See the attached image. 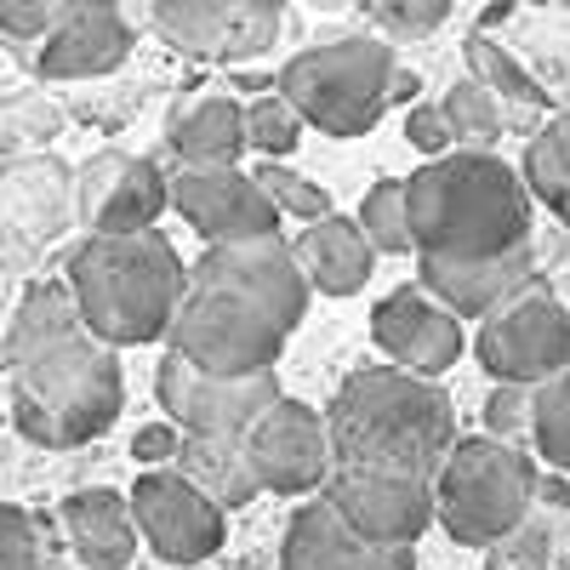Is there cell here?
<instances>
[{
  "label": "cell",
  "mask_w": 570,
  "mask_h": 570,
  "mask_svg": "<svg viewBox=\"0 0 570 570\" xmlns=\"http://www.w3.org/2000/svg\"><path fill=\"white\" fill-rule=\"evenodd\" d=\"M485 440H497V445L531 440V389H508V383L491 389V400H485Z\"/></svg>",
  "instance_id": "37"
},
{
  "label": "cell",
  "mask_w": 570,
  "mask_h": 570,
  "mask_svg": "<svg viewBox=\"0 0 570 570\" xmlns=\"http://www.w3.org/2000/svg\"><path fill=\"white\" fill-rule=\"evenodd\" d=\"M376 553L383 548H365L343 519L325 508V497H314L292 513V525H285L279 570H376Z\"/></svg>",
  "instance_id": "23"
},
{
  "label": "cell",
  "mask_w": 570,
  "mask_h": 570,
  "mask_svg": "<svg viewBox=\"0 0 570 570\" xmlns=\"http://www.w3.org/2000/svg\"><path fill=\"white\" fill-rule=\"evenodd\" d=\"M0 570H46V525L12 502H0Z\"/></svg>",
  "instance_id": "36"
},
{
  "label": "cell",
  "mask_w": 570,
  "mask_h": 570,
  "mask_svg": "<svg viewBox=\"0 0 570 570\" xmlns=\"http://www.w3.org/2000/svg\"><path fill=\"white\" fill-rule=\"evenodd\" d=\"M440 120L451 131V149H468V155H491V142L502 131H531L525 120H513L485 86L473 80H451V91L440 98Z\"/></svg>",
  "instance_id": "27"
},
{
  "label": "cell",
  "mask_w": 570,
  "mask_h": 570,
  "mask_svg": "<svg viewBox=\"0 0 570 570\" xmlns=\"http://www.w3.org/2000/svg\"><path fill=\"white\" fill-rule=\"evenodd\" d=\"M570 548V513H548V508H531L525 525H519L508 542H497V570H553L559 553Z\"/></svg>",
  "instance_id": "29"
},
{
  "label": "cell",
  "mask_w": 570,
  "mask_h": 570,
  "mask_svg": "<svg viewBox=\"0 0 570 570\" xmlns=\"http://www.w3.org/2000/svg\"><path fill=\"white\" fill-rule=\"evenodd\" d=\"M240 456L252 468L257 491L274 497H320V485L331 480V445H325V416L292 394H279L274 405H263L252 416V428L240 434Z\"/></svg>",
  "instance_id": "10"
},
{
  "label": "cell",
  "mask_w": 570,
  "mask_h": 570,
  "mask_svg": "<svg viewBox=\"0 0 570 570\" xmlns=\"http://www.w3.org/2000/svg\"><path fill=\"white\" fill-rule=\"evenodd\" d=\"M320 497L365 548H416V537L434 525V491L428 480H405V473L331 468Z\"/></svg>",
  "instance_id": "12"
},
{
  "label": "cell",
  "mask_w": 570,
  "mask_h": 570,
  "mask_svg": "<svg viewBox=\"0 0 570 570\" xmlns=\"http://www.w3.org/2000/svg\"><path fill=\"white\" fill-rule=\"evenodd\" d=\"M320 416H325L331 468L405 473V480H434L445 451L462 440L451 394L394 365L348 371Z\"/></svg>",
  "instance_id": "3"
},
{
  "label": "cell",
  "mask_w": 570,
  "mask_h": 570,
  "mask_svg": "<svg viewBox=\"0 0 570 570\" xmlns=\"http://www.w3.org/2000/svg\"><path fill=\"white\" fill-rule=\"evenodd\" d=\"M0 223L40 257L75 228V171L58 155L0 160Z\"/></svg>",
  "instance_id": "18"
},
{
  "label": "cell",
  "mask_w": 570,
  "mask_h": 570,
  "mask_svg": "<svg viewBox=\"0 0 570 570\" xmlns=\"http://www.w3.org/2000/svg\"><path fill=\"white\" fill-rule=\"evenodd\" d=\"M376 29H389V35H428V29H440L451 18L445 0H411V7H371L365 12Z\"/></svg>",
  "instance_id": "38"
},
{
  "label": "cell",
  "mask_w": 570,
  "mask_h": 570,
  "mask_svg": "<svg viewBox=\"0 0 570 570\" xmlns=\"http://www.w3.org/2000/svg\"><path fill=\"white\" fill-rule=\"evenodd\" d=\"M29 268H35V252L18 240V234H12L7 223H0V292H7L12 279H23Z\"/></svg>",
  "instance_id": "41"
},
{
  "label": "cell",
  "mask_w": 570,
  "mask_h": 570,
  "mask_svg": "<svg viewBox=\"0 0 570 570\" xmlns=\"http://www.w3.org/2000/svg\"><path fill=\"white\" fill-rule=\"evenodd\" d=\"M166 212H177L206 246H234V240H263L279 234L274 206L240 166H177L166 177Z\"/></svg>",
  "instance_id": "13"
},
{
  "label": "cell",
  "mask_w": 570,
  "mask_h": 570,
  "mask_svg": "<svg viewBox=\"0 0 570 570\" xmlns=\"http://www.w3.org/2000/svg\"><path fill=\"white\" fill-rule=\"evenodd\" d=\"M400 69L394 40L383 35H337L325 46H303L274 75V91L303 126L325 137H365L389 109V75Z\"/></svg>",
  "instance_id": "6"
},
{
  "label": "cell",
  "mask_w": 570,
  "mask_h": 570,
  "mask_svg": "<svg viewBox=\"0 0 570 570\" xmlns=\"http://www.w3.org/2000/svg\"><path fill=\"white\" fill-rule=\"evenodd\" d=\"M416 86H422L416 69H394L389 75V104H416Z\"/></svg>",
  "instance_id": "42"
},
{
  "label": "cell",
  "mask_w": 570,
  "mask_h": 570,
  "mask_svg": "<svg viewBox=\"0 0 570 570\" xmlns=\"http://www.w3.org/2000/svg\"><path fill=\"white\" fill-rule=\"evenodd\" d=\"M292 257H297V268L308 279V292H320V297H354V292H365V279L376 268V252L365 246V234L354 228V217H337V212L308 223L292 240Z\"/></svg>",
  "instance_id": "22"
},
{
  "label": "cell",
  "mask_w": 570,
  "mask_h": 570,
  "mask_svg": "<svg viewBox=\"0 0 570 570\" xmlns=\"http://www.w3.org/2000/svg\"><path fill=\"white\" fill-rule=\"evenodd\" d=\"M69 109L46 91H18V98H0V160L18 155H46V142L63 131Z\"/></svg>",
  "instance_id": "28"
},
{
  "label": "cell",
  "mask_w": 570,
  "mask_h": 570,
  "mask_svg": "<svg viewBox=\"0 0 570 570\" xmlns=\"http://www.w3.org/2000/svg\"><path fill=\"white\" fill-rule=\"evenodd\" d=\"M7 314H12V303H7V292H0V331H7Z\"/></svg>",
  "instance_id": "43"
},
{
  "label": "cell",
  "mask_w": 570,
  "mask_h": 570,
  "mask_svg": "<svg viewBox=\"0 0 570 570\" xmlns=\"http://www.w3.org/2000/svg\"><path fill=\"white\" fill-rule=\"evenodd\" d=\"M405 137H411V149H422L428 160L456 155V149H451V131H445V120H440V104H411V109H405Z\"/></svg>",
  "instance_id": "39"
},
{
  "label": "cell",
  "mask_w": 570,
  "mask_h": 570,
  "mask_svg": "<svg viewBox=\"0 0 570 570\" xmlns=\"http://www.w3.org/2000/svg\"><path fill=\"white\" fill-rule=\"evenodd\" d=\"M166 149L177 166H240L246 155V115L234 91L188 86L166 115Z\"/></svg>",
  "instance_id": "20"
},
{
  "label": "cell",
  "mask_w": 570,
  "mask_h": 570,
  "mask_svg": "<svg viewBox=\"0 0 570 570\" xmlns=\"http://www.w3.org/2000/svg\"><path fill=\"white\" fill-rule=\"evenodd\" d=\"M405 223L416 257L485 263L531 246V195L497 155H445L405 177Z\"/></svg>",
  "instance_id": "4"
},
{
  "label": "cell",
  "mask_w": 570,
  "mask_h": 570,
  "mask_svg": "<svg viewBox=\"0 0 570 570\" xmlns=\"http://www.w3.org/2000/svg\"><path fill=\"white\" fill-rule=\"evenodd\" d=\"M155 394H160V411L177 434L188 440H240L252 416L263 405L279 400V376H206L188 360H177L166 348L160 371H155Z\"/></svg>",
  "instance_id": "11"
},
{
  "label": "cell",
  "mask_w": 570,
  "mask_h": 570,
  "mask_svg": "<svg viewBox=\"0 0 570 570\" xmlns=\"http://www.w3.org/2000/svg\"><path fill=\"white\" fill-rule=\"evenodd\" d=\"M531 58H519L531 69V80L542 86L548 104H570V18L564 12H548L531 23Z\"/></svg>",
  "instance_id": "31"
},
{
  "label": "cell",
  "mask_w": 570,
  "mask_h": 570,
  "mask_svg": "<svg viewBox=\"0 0 570 570\" xmlns=\"http://www.w3.org/2000/svg\"><path fill=\"white\" fill-rule=\"evenodd\" d=\"M252 183L263 188V200L274 206V217H297L303 228H308V223H320V217H331V195H325V188H320L314 177L292 171V166L263 160V166L252 171Z\"/></svg>",
  "instance_id": "34"
},
{
  "label": "cell",
  "mask_w": 570,
  "mask_h": 570,
  "mask_svg": "<svg viewBox=\"0 0 570 570\" xmlns=\"http://www.w3.org/2000/svg\"><path fill=\"white\" fill-rule=\"evenodd\" d=\"M131 508V525L137 537L149 542L166 564H200L223 548V531H228V519L188 485L177 480V473H137V485L126 497Z\"/></svg>",
  "instance_id": "15"
},
{
  "label": "cell",
  "mask_w": 570,
  "mask_h": 570,
  "mask_svg": "<svg viewBox=\"0 0 570 570\" xmlns=\"http://www.w3.org/2000/svg\"><path fill=\"white\" fill-rule=\"evenodd\" d=\"M69 0H0V40L12 46V52L29 63L35 58V46L58 29Z\"/></svg>",
  "instance_id": "35"
},
{
  "label": "cell",
  "mask_w": 570,
  "mask_h": 570,
  "mask_svg": "<svg viewBox=\"0 0 570 570\" xmlns=\"http://www.w3.org/2000/svg\"><path fill=\"white\" fill-rule=\"evenodd\" d=\"M308 279L285 234L206 246L188 263L166 343L206 376H268L308 314Z\"/></svg>",
  "instance_id": "1"
},
{
  "label": "cell",
  "mask_w": 570,
  "mask_h": 570,
  "mask_svg": "<svg viewBox=\"0 0 570 570\" xmlns=\"http://www.w3.org/2000/svg\"><path fill=\"white\" fill-rule=\"evenodd\" d=\"M428 491H434V519L462 548H497L525 525L537 497V462L519 445L473 434L445 451Z\"/></svg>",
  "instance_id": "7"
},
{
  "label": "cell",
  "mask_w": 570,
  "mask_h": 570,
  "mask_svg": "<svg viewBox=\"0 0 570 570\" xmlns=\"http://www.w3.org/2000/svg\"><path fill=\"white\" fill-rule=\"evenodd\" d=\"M371 343L394 360V371L422 376V383H440L468 348L462 320L445 314L422 285H400V292H389L371 308Z\"/></svg>",
  "instance_id": "16"
},
{
  "label": "cell",
  "mask_w": 570,
  "mask_h": 570,
  "mask_svg": "<svg viewBox=\"0 0 570 570\" xmlns=\"http://www.w3.org/2000/svg\"><path fill=\"white\" fill-rule=\"evenodd\" d=\"M531 445L548 456V473H570V371L548 376L542 389H531Z\"/></svg>",
  "instance_id": "30"
},
{
  "label": "cell",
  "mask_w": 570,
  "mask_h": 570,
  "mask_svg": "<svg viewBox=\"0 0 570 570\" xmlns=\"http://www.w3.org/2000/svg\"><path fill=\"white\" fill-rule=\"evenodd\" d=\"M553 570H570V548H564V553H559V564H553Z\"/></svg>",
  "instance_id": "44"
},
{
  "label": "cell",
  "mask_w": 570,
  "mask_h": 570,
  "mask_svg": "<svg viewBox=\"0 0 570 570\" xmlns=\"http://www.w3.org/2000/svg\"><path fill=\"white\" fill-rule=\"evenodd\" d=\"M166 212V171L149 155L98 149L75 171V223L86 234H142Z\"/></svg>",
  "instance_id": "14"
},
{
  "label": "cell",
  "mask_w": 570,
  "mask_h": 570,
  "mask_svg": "<svg viewBox=\"0 0 570 570\" xmlns=\"http://www.w3.org/2000/svg\"><path fill=\"white\" fill-rule=\"evenodd\" d=\"M171 473L195 485L223 519H228L234 508H252V502L263 497L257 480H252V468H246V456H240V440H188V434H183Z\"/></svg>",
  "instance_id": "24"
},
{
  "label": "cell",
  "mask_w": 570,
  "mask_h": 570,
  "mask_svg": "<svg viewBox=\"0 0 570 570\" xmlns=\"http://www.w3.org/2000/svg\"><path fill=\"white\" fill-rule=\"evenodd\" d=\"M131 18L104 0H69L58 29L35 46V75L40 80H104L131 52Z\"/></svg>",
  "instance_id": "17"
},
{
  "label": "cell",
  "mask_w": 570,
  "mask_h": 570,
  "mask_svg": "<svg viewBox=\"0 0 570 570\" xmlns=\"http://www.w3.org/2000/svg\"><path fill=\"white\" fill-rule=\"evenodd\" d=\"M468 80L473 86H485L491 98L513 115V120H537V109H548V98H542V86L531 80V69L519 63V52L513 46H502V40H491V35H468ZM537 131V126H531Z\"/></svg>",
  "instance_id": "25"
},
{
  "label": "cell",
  "mask_w": 570,
  "mask_h": 570,
  "mask_svg": "<svg viewBox=\"0 0 570 570\" xmlns=\"http://www.w3.org/2000/svg\"><path fill=\"white\" fill-rule=\"evenodd\" d=\"M240 115H246V149H257V155L274 160V166H285V155L303 142V120L292 115V104H285L274 86L263 91V98L240 104Z\"/></svg>",
  "instance_id": "33"
},
{
  "label": "cell",
  "mask_w": 570,
  "mask_h": 570,
  "mask_svg": "<svg viewBox=\"0 0 570 570\" xmlns=\"http://www.w3.org/2000/svg\"><path fill=\"white\" fill-rule=\"evenodd\" d=\"M519 183H525L531 206H548L559 223H570V109L531 131V149H525V166H519Z\"/></svg>",
  "instance_id": "26"
},
{
  "label": "cell",
  "mask_w": 570,
  "mask_h": 570,
  "mask_svg": "<svg viewBox=\"0 0 570 570\" xmlns=\"http://www.w3.org/2000/svg\"><path fill=\"white\" fill-rule=\"evenodd\" d=\"M183 257L160 228L142 234H86L63 263V292L75 297L80 325L98 343L142 348L171 331L183 297Z\"/></svg>",
  "instance_id": "5"
},
{
  "label": "cell",
  "mask_w": 570,
  "mask_h": 570,
  "mask_svg": "<svg viewBox=\"0 0 570 570\" xmlns=\"http://www.w3.org/2000/svg\"><path fill=\"white\" fill-rule=\"evenodd\" d=\"M525 279H537V252L519 246L485 263H451V257H416V285L456 320H485L502 297H513Z\"/></svg>",
  "instance_id": "19"
},
{
  "label": "cell",
  "mask_w": 570,
  "mask_h": 570,
  "mask_svg": "<svg viewBox=\"0 0 570 570\" xmlns=\"http://www.w3.org/2000/svg\"><path fill=\"white\" fill-rule=\"evenodd\" d=\"M354 228L365 234L371 252H389V257H405L411 252V223H405V177H383L360 200V217Z\"/></svg>",
  "instance_id": "32"
},
{
  "label": "cell",
  "mask_w": 570,
  "mask_h": 570,
  "mask_svg": "<svg viewBox=\"0 0 570 570\" xmlns=\"http://www.w3.org/2000/svg\"><path fill=\"white\" fill-rule=\"evenodd\" d=\"M0 360L12 383V428L29 445L75 451L104 440L120 405L126 376L120 354L98 343L75 314L63 279H29L0 331Z\"/></svg>",
  "instance_id": "2"
},
{
  "label": "cell",
  "mask_w": 570,
  "mask_h": 570,
  "mask_svg": "<svg viewBox=\"0 0 570 570\" xmlns=\"http://www.w3.org/2000/svg\"><path fill=\"white\" fill-rule=\"evenodd\" d=\"M177 445H183V434L171 422H149V428L131 434V456H137V468H149V473H166L177 462Z\"/></svg>",
  "instance_id": "40"
},
{
  "label": "cell",
  "mask_w": 570,
  "mask_h": 570,
  "mask_svg": "<svg viewBox=\"0 0 570 570\" xmlns=\"http://www.w3.org/2000/svg\"><path fill=\"white\" fill-rule=\"evenodd\" d=\"M58 531L63 548L75 559V570H126L137 553V525L120 491L91 485V491H69L58 502Z\"/></svg>",
  "instance_id": "21"
},
{
  "label": "cell",
  "mask_w": 570,
  "mask_h": 570,
  "mask_svg": "<svg viewBox=\"0 0 570 570\" xmlns=\"http://www.w3.org/2000/svg\"><path fill=\"white\" fill-rule=\"evenodd\" d=\"M149 23L183 58L252 63V58L274 52L285 12L274 0H160V7H149Z\"/></svg>",
  "instance_id": "9"
},
{
  "label": "cell",
  "mask_w": 570,
  "mask_h": 570,
  "mask_svg": "<svg viewBox=\"0 0 570 570\" xmlns=\"http://www.w3.org/2000/svg\"><path fill=\"white\" fill-rule=\"evenodd\" d=\"M473 354H480V365L491 371V383L542 389L548 376L570 371V308L537 274V279H525L513 297H502L480 320Z\"/></svg>",
  "instance_id": "8"
}]
</instances>
